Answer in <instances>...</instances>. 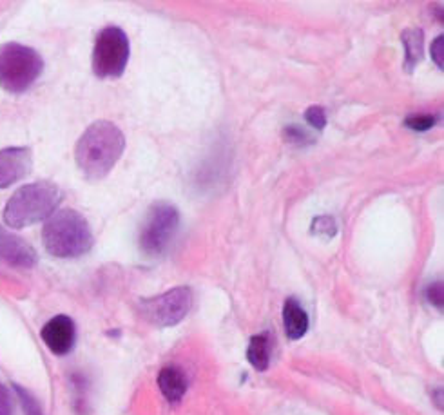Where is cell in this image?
<instances>
[{"label":"cell","mask_w":444,"mask_h":415,"mask_svg":"<svg viewBox=\"0 0 444 415\" xmlns=\"http://www.w3.org/2000/svg\"><path fill=\"white\" fill-rule=\"evenodd\" d=\"M125 150V136L122 129L107 120L91 123L75 147L78 169L87 180L107 176Z\"/></svg>","instance_id":"1"},{"label":"cell","mask_w":444,"mask_h":415,"mask_svg":"<svg viewBox=\"0 0 444 415\" xmlns=\"http://www.w3.org/2000/svg\"><path fill=\"white\" fill-rule=\"evenodd\" d=\"M46 250L62 259L80 258L92 249V231L87 219L73 209H62L47 218L42 229Z\"/></svg>","instance_id":"2"},{"label":"cell","mask_w":444,"mask_h":415,"mask_svg":"<svg viewBox=\"0 0 444 415\" xmlns=\"http://www.w3.org/2000/svg\"><path fill=\"white\" fill-rule=\"evenodd\" d=\"M62 200V191L53 181H35L20 187L6 203L4 221L11 229H24L47 219Z\"/></svg>","instance_id":"3"},{"label":"cell","mask_w":444,"mask_h":415,"mask_svg":"<svg viewBox=\"0 0 444 415\" xmlns=\"http://www.w3.org/2000/svg\"><path fill=\"white\" fill-rule=\"evenodd\" d=\"M44 60L33 47L16 42L0 46V87L11 95L26 92L40 78Z\"/></svg>","instance_id":"4"},{"label":"cell","mask_w":444,"mask_h":415,"mask_svg":"<svg viewBox=\"0 0 444 415\" xmlns=\"http://www.w3.org/2000/svg\"><path fill=\"white\" fill-rule=\"evenodd\" d=\"M180 227V212L167 201H158L149 209L140 229L138 245L145 256L158 258L167 252Z\"/></svg>","instance_id":"5"},{"label":"cell","mask_w":444,"mask_h":415,"mask_svg":"<svg viewBox=\"0 0 444 415\" xmlns=\"http://www.w3.org/2000/svg\"><path fill=\"white\" fill-rule=\"evenodd\" d=\"M131 47L125 31L107 26L96 35L92 47V73L98 78H118L129 62Z\"/></svg>","instance_id":"6"},{"label":"cell","mask_w":444,"mask_h":415,"mask_svg":"<svg viewBox=\"0 0 444 415\" xmlns=\"http://www.w3.org/2000/svg\"><path fill=\"white\" fill-rule=\"evenodd\" d=\"M192 292L189 287H176L165 294L138 301V312L145 321L156 327H174L189 314Z\"/></svg>","instance_id":"7"},{"label":"cell","mask_w":444,"mask_h":415,"mask_svg":"<svg viewBox=\"0 0 444 415\" xmlns=\"http://www.w3.org/2000/svg\"><path fill=\"white\" fill-rule=\"evenodd\" d=\"M40 337L54 355H67L77 341V327L69 315H54L40 330Z\"/></svg>","instance_id":"8"},{"label":"cell","mask_w":444,"mask_h":415,"mask_svg":"<svg viewBox=\"0 0 444 415\" xmlns=\"http://www.w3.org/2000/svg\"><path fill=\"white\" fill-rule=\"evenodd\" d=\"M33 169V156L27 147H8L0 150V188L16 183Z\"/></svg>","instance_id":"9"},{"label":"cell","mask_w":444,"mask_h":415,"mask_svg":"<svg viewBox=\"0 0 444 415\" xmlns=\"http://www.w3.org/2000/svg\"><path fill=\"white\" fill-rule=\"evenodd\" d=\"M0 259L18 269H31L36 265L39 258L26 239L0 227Z\"/></svg>","instance_id":"10"},{"label":"cell","mask_w":444,"mask_h":415,"mask_svg":"<svg viewBox=\"0 0 444 415\" xmlns=\"http://www.w3.org/2000/svg\"><path fill=\"white\" fill-rule=\"evenodd\" d=\"M158 386H160L163 397L171 404H176L183 399L185 392H187V377L176 366H165L161 368L160 375H158Z\"/></svg>","instance_id":"11"},{"label":"cell","mask_w":444,"mask_h":415,"mask_svg":"<svg viewBox=\"0 0 444 415\" xmlns=\"http://www.w3.org/2000/svg\"><path fill=\"white\" fill-rule=\"evenodd\" d=\"M283 325L285 334L292 341L301 339L308 330V314L294 297H288L283 305Z\"/></svg>","instance_id":"12"},{"label":"cell","mask_w":444,"mask_h":415,"mask_svg":"<svg viewBox=\"0 0 444 415\" xmlns=\"http://www.w3.org/2000/svg\"><path fill=\"white\" fill-rule=\"evenodd\" d=\"M270 352H272V341L268 334H257L250 339L249 348H247V359L249 363L257 370L265 372L270 365Z\"/></svg>","instance_id":"13"},{"label":"cell","mask_w":444,"mask_h":415,"mask_svg":"<svg viewBox=\"0 0 444 415\" xmlns=\"http://www.w3.org/2000/svg\"><path fill=\"white\" fill-rule=\"evenodd\" d=\"M402 42H404V49H406L404 69L412 71L419 62H421V58L424 56V36H422V31L406 29L404 33H402Z\"/></svg>","instance_id":"14"},{"label":"cell","mask_w":444,"mask_h":415,"mask_svg":"<svg viewBox=\"0 0 444 415\" xmlns=\"http://www.w3.org/2000/svg\"><path fill=\"white\" fill-rule=\"evenodd\" d=\"M13 388H15L16 395H18L20 404H22V408H24V413L26 415H44L39 401L31 395L26 388H22V386H18V385H13Z\"/></svg>","instance_id":"15"},{"label":"cell","mask_w":444,"mask_h":415,"mask_svg":"<svg viewBox=\"0 0 444 415\" xmlns=\"http://www.w3.org/2000/svg\"><path fill=\"white\" fill-rule=\"evenodd\" d=\"M435 123H437V116H433V115H414L404 120V125L410 127L412 131H417V133L428 131Z\"/></svg>","instance_id":"16"},{"label":"cell","mask_w":444,"mask_h":415,"mask_svg":"<svg viewBox=\"0 0 444 415\" xmlns=\"http://www.w3.org/2000/svg\"><path fill=\"white\" fill-rule=\"evenodd\" d=\"M305 118H306V122L310 123L314 129H318V131L325 129V125H326V112H325V109L319 107V105H312V107L306 109Z\"/></svg>","instance_id":"17"},{"label":"cell","mask_w":444,"mask_h":415,"mask_svg":"<svg viewBox=\"0 0 444 415\" xmlns=\"http://www.w3.org/2000/svg\"><path fill=\"white\" fill-rule=\"evenodd\" d=\"M312 231L316 234H328L334 236L336 234V221H334L330 216H319V218L314 219V225H312Z\"/></svg>","instance_id":"18"},{"label":"cell","mask_w":444,"mask_h":415,"mask_svg":"<svg viewBox=\"0 0 444 415\" xmlns=\"http://www.w3.org/2000/svg\"><path fill=\"white\" fill-rule=\"evenodd\" d=\"M426 299H428L433 307L442 310V283H440V281H435V283L428 285V289H426Z\"/></svg>","instance_id":"19"},{"label":"cell","mask_w":444,"mask_h":415,"mask_svg":"<svg viewBox=\"0 0 444 415\" xmlns=\"http://www.w3.org/2000/svg\"><path fill=\"white\" fill-rule=\"evenodd\" d=\"M0 415H13V399L9 390L0 383Z\"/></svg>","instance_id":"20"},{"label":"cell","mask_w":444,"mask_h":415,"mask_svg":"<svg viewBox=\"0 0 444 415\" xmlns=\"http://www.w3.org/2000/svg\"><path fill=\"white\" fill-rule=\"evenodd\" d=\"M442 35L440 36H437L435 40H433V44H432V58H433V62H435L437 66L440 67V69H442L444 67V60H442V56H444V42H442Z\"/></svg>","instance_id":"21"},{"label":"cell","mask_w":444,"mask_h":415,"mask_svg":"<svg viewBox=\"0 0 444 415\" xmlns=\"http://www.w3.org/2000/svg\"><path fill=\"white\" fill-rule=\"evenodd\" d=\"M287 136H290V142L301 143L308 140V135L303 131L301 127H287Z\"/></svg>","instance_id":"22"}]
</instances>
